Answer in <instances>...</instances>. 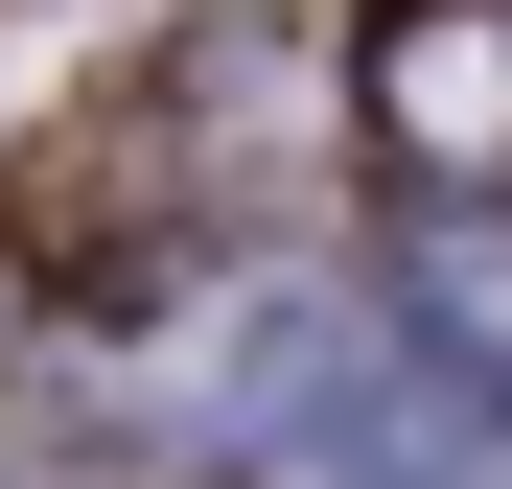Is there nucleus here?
I'll return each mask as SVG.
<instances>
[{"label": "nucleus", "instance_id": "1", "mask_svg": "<svg viewBox=\"0 0 512 489\" xmlns=\"http://www.w3.org/2000/svg\"><path fill=\"white\" fill-rule=\"evenodd\" d=\"M396 140H443V163H512V24L419 0V24H396Z\"/></svg>", "mask_w": 512, "mask_h": 489}]
</instances>
